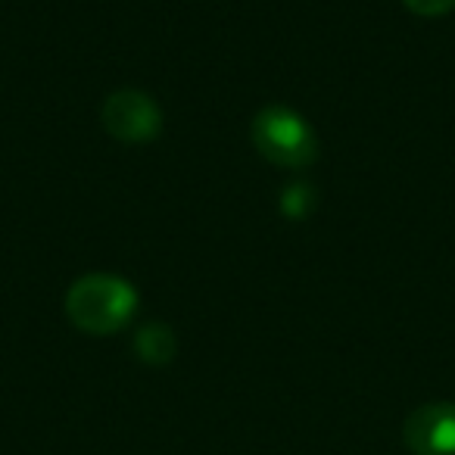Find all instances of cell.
Instances as JSON below:
<instances>
[{
  "mask_svg": "<svg viewBox=\"0 0 455 455\" xmlns=\"http://www.w3.org/2000/svg\"><path fill=\"white\" fill-rule=\"evenodd\" d=\"M403 4L418 16H446L449 10H455V0H403Z\"/></svg>",
  "mask_w": 455,
  "mask_h": 455,
  "instance_id": "6",
  "label": "cell"
},
{
  "mask_svg": "<svg viewBox=\"0 0 455 455\" xmlns=\"http://www.w3.org/2000/svg\"><path fill=\"white\" fill-rule=\"evenodd\" d=\"M175 334H172L165 324L153 322V324H144V328L134 334V353H138L140 362L147 365H169L175 359Z\"/></svg>",
  "mask_w": 455,
  "mask_h": 455,
  "instance_id": "5",
  "label": "cell"
},
{
  "mask_svg": "<svg viewBox=\"0 0 455 455\" xmlns=\"http://www.w3.org/2000/svg\"><path fill=\"white\" fill-rule=\"evenodd\" d=\"M138 312V291L116 275H84L66 293V315L84 334H116Z\"/></svg>",
  "mask_w": 455,
  "mask_h": 455,
  "instance_id": "1",
  "label": "cell"
},
{
  "mask_svg": "<svg viewBox=\"0 0 455 455\" xmlns=\"http://www.w3.org/2000/svg\"><path fill=\"white\" fill-rule=\"evenodd\" d=\"M403 440L415 455H455V403L418 405L405 418Z\"/></svg>",
  "mask_w": 455,
  "mask_h": 455,
  "instance_id": "4",
  "label": "cell"
},
{
  "mask_svg": "<svg viewBox=\"0 0 455 455\" xmlns=\"http://www.w3.org/2000/svg\"><path fill=\"white\" fill-rule=\"evenodd\" d=\"M253 147L275 165L306 169L318 156V138L299 113L287 107H268L253 119Z\"/></svg>",
  "mask_w": 455,
  "mask_h": 455,
  "instance_id": "2",
  "label": "cell"
},
{
  "mask_svg": "<svg viewBox=\"0 0 455 455\" xmlns=\"http://www.w3.org/2000/svg\"><path fill=\"white\" fill-rule=\"evenodd\" d=\"M103 128L122 144H147L163 132V113L144 91H116L100 109Z\"/></svg>",
  "mask_w": 455,
  "mask_h": 455,
  "instance_id": "3",
  "label": "cell"
}]
</instances>
